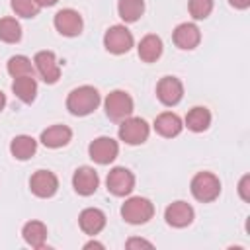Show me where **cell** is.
I'll return each mask as SVG.
<instances>
[{
    "mask_svg": "<svg viewBox=\"0 0 250 250\" xmlns=\"http://www.w3.org/2000/svg\"><path fill=\"white\" fill-rule=\"evenodd\" d=\"M152 215H154L152 201L146 197H141V195L129 197L121 205V217L131 225H145L152 219Z\"/></svg>",
    "mask_w": 250,
    "mask_h": 250,
    "instance_id": "3",
    "label": "cell"
},
{
    "mask_svg": "<svg viewBox=\"0 0 250 250\" xmlns=\"http://www.w3.org/2000/svg\"><path fill=\"white\" fill-rule=\"evenodd\" d=\"M21 236L31 248L41 250L45 246V240H47V227L41 221H27L21 229Z\"/></svg>",
    "mask_w": 250,
    "mask_h": 250,
    "instance_id": "20",
    "label": "cell"
},
{
    "mask_svg": "<svg viewBox=\"0 0 250 250\" xmlns=\"http://www.w3.org/2000/svg\"><path fill=\"white\" fill-rule=\"evenodd\" d=\"M145 12V0H119L117 2V14L125 23L137 21Z\"/></svg>",
    "mask_w": 250,
    "mask_h": 250,
    "instance_id": "24",
    "label": "cell"
},
{
    "mask_svg": "<svg viewBox=\"0 0 250 250\" xmlns=\"http://www.w3.org/2000/svg\"><path fill=\"white\" fill-rule=\"evenodd\" d=\"M156 98L160 100V104L172 107L176 104H180V100L184 98V84L180 78L176 76H164L158 80L156 84Z\"/></svg>",
    "mask_w": 250,
    "mask_h": 250,
    "instance_id": "11",
    "label": "cell"
},
{
    "mask_svg": "<svg viewBox=\"0 0 250 250\" xmlns=\"http://www.w3.org/2000/svg\"><path fill=\"white\" fill-rule=\"evenodd\" d=\"M10 6L20 18H35L41 10V6L35 0H10Z\"/></svg>",
    "mask_w": 250,
    "mask_h": 250,
    "instance_id": "27",
    "label": "cell"
},
{
    "mask_svg": "<svg viewBox=\"0 0 250 250\" xmlns=\"http://www.w3.org/2000/svg\"><path fill=\"white\" fill-rule=\"evenodd\" d=\"M10 152L16 160H29L37 152V141L29 135H18L10 143Z\"/></svg>",
    "mask_w": 250,
    "mask_h": 250,
    "instance_id": "21",
    "label": "cell"
},
{
    "mask_svg": "<svg viewBox=\"0 0 250 250\" xmlns=\"http://www.w3.org/2000/svg\"><path fill=\"white\" fill-rule=\"evenodd\" d=\"M211 125V111L203 105H195L186 115V127L193 133H203Z\"/></svg>",
    "mask_w": 250,
    "mask_h": 250,
    "instance_id": "22",
    "label": "cell"
},
{
    "mask_svg": "<svg viewBox=\"0 0 250 250\" xmlns=\"http://www.w3.org/2000/svg\"><path fill=\"white\" fill-rule=\"evenodd\" d=\"M100 102H102V96L94 86H78L66 96V109L72 115L82 117L98 109Z\"/></svg>",
    "mask_w": 250,
    "mask_h": 250,
    "instance_id": "1",
    "label": "cell"
},
{
    "mask_svg": "<svg viewBox=\"0 0 250 250\" xmlns=\"http://www.w3.org/2000/svg\"><path fill=\"white\" fill-rule=\"evenodd\" d=\"M104 107H105V115L111 121H123L133 115L135 104H133V98L125 90H113L107 94Z\"/></svg>",
    "mask_w": 250,
    "mask_h": 250,
    "instance_id": "4",
    "label": "cell"
},
{
    "mask_svg": "<svg viewBox=\"0 0 250 250\" xmlns=\"http://www.w3.org/2000/svg\"><path fill=\"white\" fill-rule=\"evenodd\" d=\"M29 189L33 195L41 199L53 197L59 189V178L49 170H37L29 180Z\"/></svg>",
    "mask_w": 250,
    "mask_h": 250,
    "instance_id": "12",
    "label": "cell"
},
{
    "mask_svg": "<svg viewBox=\"0 0 250 250\" xmlns=\"http://www.w3.org/2000/svg\"><path fill=\"white\" fill-rule=\"evenodd\" d=\"M84 248H86V250H88V248H100V250H104V244H102V242H96V240H90V242L84 244Z\"/></svg>",
    "mask_w": 250,
    "mask_h": 250,
    "instance_id": "32",
    "label": "cell"
},
{
    "mask_svg": "<svg viewBox=\"0 0 250 250\" xmlns=\"http://www.w3.org/2000/svg\"><path fill=\"white\" fill-rule=\"evenodd\" d=\"M35 2H37L41 8H43V6H47V8H49V6H55L59 0H35Z\"/></svg>",
    "mask_w": 250,
    "mask_h": 250,
    "instance_id": "33",
    "label": "cell"
},
{
    "mask_svg": "<svg viewBox=\"0 0 250 250\" xmlns=\"http://www.w3.org/2000/svg\"><path fill=\"white\" fill-rule=\"evenodd\" d=\"M98 186H100V176L94 168H90V166L76 168V172L72 176V188L78 195H92V193H96Z\"/></svg>",
    "mask_w": 250,
    "mask_h": 250,
    "instance_id": "13",
    "label": "cell"
},
{
    "mask_svg": "<svg viewBox=\"0 0 250 250\" xmlns=\"http://www.w3.org/2000/svg\"><path fill=\"white\" fill-rule=\"evenodd\" d=\"M6 68H8V72H10L12 78H18V76H33V62L25 55H14V57H10Z\"/></svg>",
    "mask_w": 250,
    "mask_h": 250,
    "instance_id": "25",
    "label": "cell"
},
{
    "mask_svg": "<svg viewBox=\"0 0 250 250\" xmlns=\"http://www.w3.org/2000/svg\"><path fill=\"white\" fill-rule=\"evenodd\" d=\"M72 139V131L66 125H51L47 129L41 131L39 141L47 146V148H61L64 145H68Z\"/></svg>",
    "mask_w": 250,
    "mask_h": 250,
    "instance_id": "17",
    "label": "cell"
},
{
    "mask_svg": "<svg viewBox=\"0 0 250 250\" xmlns=\"http://www.w3.org/2000/svg\"><path fill=\"white\" fill-rule=\"evenodd\" d=\"M21 39V25L16 18H0V41L18 43Z\"/></svg>",
    "mask_w": 250,
    "mask_h": 250,
    "instance_id": "26",
    "label": "cell"
},
{
    "mask_svg": "<svg viewBox=\"0 0 250 250\" xmlns=\"http://www.w3.org/2000/svg\"><path fill=\"white\" fill-rule=\"evenodd\" d=\"M78 225L82 229V232L90 234V236H96L98 232L104 230L105 227V215L102 209H96V207H88L84 209L80 215H78Z\"/></svg>",
    "mask_w": 250,
    "mask_h": 250,
    "instance_id": "16",
    "label": "cell"
},
{
    "mask_svg": "<svg viewBox=\"0 0 250 250\" xmlns=\"http://www.w3.org/2000/svg\"><path fill=\"white\" fill-rule=\"evenodd\" d=\"M172 39H174L176 47H180V49H184V51H191V49H195V47L199 45L201 33H199V27H197L195 23L186 21V23L176 25V29H174V33H172Z\"/></svg>",
    "mask_w": 250,
    "mask_h": 250,
    "instance_id": "15",
    "label": "cell"
},
{
    "mask_svg": "<svg viewBox=\"0 0 250 250\" xmlns=\"http://www.w3.org/2000/svg\"><path fill=\"white\" fill-rule=\"evenodd\" d=\"M104 47L113 55H123L133 47V33L125 25H111L104 35Z\"/></svg>",
    "mask_w": 250,
    "mask_h": 250,
    "instance_id": "7",
    "label": "cell"
},
{
    "mask_svg": "<svg viewBox=\"0 0 250 250\" xmlns=\"http://www.w3.org/2000/svg\"><path fill=\"white\" fill-rule=\"evenodd\" d=\"M188 10L193 20H205L213 12V0H189Z\"/></svg>",
    "mask_w": 250,
    "mask_h": 250,
    "instance_id": "28",
    "label": "cell"
},
{
    "mask_svg": "<svg viewBox=\"0 0 250 250\" xmlns=\"http://www.w3.org/2000/svg\"><path fill=\"white\" fill-rule=\"evenodd\" d=\"M184 125H182V119L172 113V111H162L160 115H156L154 119V131L160 135V137H166V139H172V137H178L182 133Z\"/></svg>",
    "mask_w": 250,
    "mask_h": 250,
    "instance_id": "18",
    "label": "cell"
},
{
    "mask_svg": "<svg viewBox=\"0 0 250 250\" xmlns=\"http://www.w3.org/2000/svg\"><path fill=\"white\" fill-rule=\"evenodd\" d=\"M55 29L64 35V37H76L82 33V27H84V21H82V16L72 10V8H64V10H59L55 14Z\"/></svg>",
    "mask_w": 250,
    "mask_h": 250,
    "instance_id": "8",
    "label": "cell"
},
{
    "mask_svg": "<svg viewBox=\"0 0 250 250\" xmlns=\"http://www.w3.org/2000/svg\"><path fill=\"white\" fill-rule=\"evenodd\" d=\"M88 154L98 164H111L119 154V145L111 137H98L90 143Z\"/></svg>",
    "mask_w": 250,
    "mask_h": 250,
    "instance_id": "9",
    "label": "cell"
},
{
    "mask_svg": "<svg viewBox=\"0 0 250 250\" xmlns=\"http://www.w3.org/2000/svg\"><path fill=\"white\" fill-rule=\"evenodd\" d=\"M189 189H191V195L201 201V203H211L219 197L221 193V182L215 174L211 172H197L193 178H191V184H189Z\"/></svg>",
    "mask_w": 250,
    "mask_h": 250,
    "instance_id": "2",
    "label": "cell"
},
{
    "mask_svg": "<svg viewBox=\"0 0 250 250\" xmlns=\"http://www.w3.org/2000/svg\"><path fill=\"white\" fill-rule=\"evenodd\" d=\"M125 246L131 250V248H141V246H145V248H152V242H148V240H145V238H129L127 242H125Z\"/></svg>",
    "mask_w": 250,
    "mask_h": 250,
    "instance_id": "30",
    "label": "cell"
},
{
    "mask_svg": "<svg viewBox=\"0 0 250 250\" xmlns=\"http://www.w3.org/2000/svg\"><path fill=\"white\" fill-rule=\"evenodd\" d=\"M229 4L236 10H246L250 6V0H229Z\"/></svg>",
    "mask_w": 250,
    "mask_h": 250,
    "instance_id": "31",
    "label": "cell"
},
{
    "mask_svg": "<svg viewBox=\"0 0 250 250\" xmlns=\"http://www.w3.org/2000/svg\"><path fill=\"white\" fill-rule=\"evenodd\" d=\"M248 186H250V176L244 174L238 182V193L242 197V201H250V193H248Z\"/></svg>",
    "mask_w": 250,
    "mask_h": 250,
    "instance_id": "29",
    "label": "cell"
},
{
    "mask_svg": "<svg viewBox=\"0 0 250 250\" xmlns=\"http://www.w3.org/2000/svg\"><path fill=\"white\" fill-rule=\"evenodd\" d=\"M148 133H150V127L141 117H127L119 125V139L127 145H133V146L143 145L148 139Z\"/></svg>",
    "mask_w": 250,
    "mask_h": 250,
    "instance_id": "6",
    "label": "cell"
},
{
    "mask_svg": "<svg viewBox=\"0 0 250 250\" xmlns=\"http://www.w3.org/2000/svg\"><path fill=\"white\" fill-rule=\"evenodd\" d=\"M193 217H195L193 207H191L189 203H186V201H174V203H170V205L166 207V211H164L166 223H168L170 227H174V229H184V227L191 225Z\"/></svg>",
    "mask_w": 250,
    "mask_h": 250,
    "instance_id": "14",
    "label": "cell"
},
{
    "mask_svg": "<svg viewBox=\"0 0 250 250\" xmlns=\"http://www.w3.org/2000/svg\"><path fill=\"white\" fill-rule=\"evenodd\" d=\"M105 186L109 193L117 197H125L135 189V174L125 166H115L107 172Z\"/></svg>",
    "mask_w": 250,
    "mask_h": 250,
    "instance_id": "5",
    "label": "cell"
},
{
    "mask_svg": "<svg viewBox=\"0 0 250 250\" xmlns=\"http://www.w3.org/2000/svg\"><path fill=\"white\" fill-rule=\"evenodd\" d=\"M137 51H139L141 61H145V62H154V61L160 59V55H162V51H164V45H162V39H160L158 35L148 33V35H145V37L141 39Z\"/></svg>",
    "mask_w": 250,
    "mask_h": 250,
    "instance_id": "19",
    "label": "cell"
},
{
    "mask_svg": "<svg viewBox=\"0 0 250 250\" xmlns=\"http://www.w3.org/2000/svg\"><path fill=\"white\" fill-rule=\"evenodd\" d=\"M4 105H6V94L0 90V111L4 109Z\"/></svg>",
    "mask_w": 250,
    "mask_h": 250,
    "instance_id": "34",
    "label": "cell"
},
{
    "mask_svg": "<svg viewBox=\"0 0 250 250\" xmlns=\"http://www.w3.org/2000/svg\"><path fill=\"white\" fill-rule=\"evenodd\" d=\"M33 64H35V70L39 72V76H41V80L45 84L59 82V78H61V66H59L57 57H55L53 51H39V53H35Z\"/></svg>",
    "mask_w": 250,
    "mask_h": 250,
    "instance_id": "10",
    "label": "cell"
},
{
    "mask_svg": "<svg viewBox=\"0 0 250 250\" xmlns=\"http://www.w3.org/2000/svg\"><path fill=\"white\" fill-rule=\"evenodd\" d=\"M12 92L23 102V104H31L37 96V82L33 76H18L12 82Z\"/></svg>",
    "mask_w": 250,
    "mask_h": 250,
    "instance_id": "23",
    "label": "cell"
}]
</instances>
